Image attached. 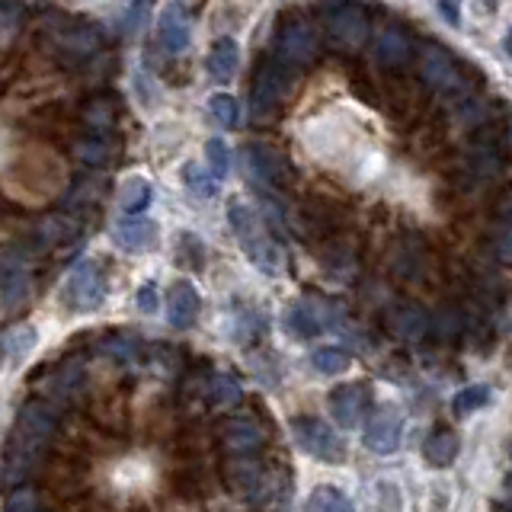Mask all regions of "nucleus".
<instances>
[{
	"label": "nucleus",
	"instance_id": "obj_24",
	"mask_svg": "<svg viewBox=\"0 0 512 512\" xmlns=\"http://www.w3.org/2000/svg\"><path fill=\"white\" fill-rule=\"evenodd\" d=\"M311 365H314V372H320V375H343L346 368L352 365V359H349L346 349L320 346L314 356H311Z\"/></svg>",
	"mask_w": 512,
	"mask_h": 512
},
{
	"label": "nucleus",
	"instance_id": "obj_31",
	"mask_svg": "<svg viewBox=\"0 0 512 512\" xmlns=\"http://www.w3.org/2000/svg\"><path fill=\"white\" fill-rule=\"evenodd\" d=\"M23 10L16 0H0V39H10L16 29H20Z\"/></svg>",
	"mask_w": 512,
	"mask_h": 512
},
{
	"label": "nucleus",
	"instance_id": "obj_18",
	"mask_svg": "<svg viewBox=\"0 0 512 512\" xmlns=\"http://www.w3.org/2000/svg\"><path fill=\"white\" fill-rule=\"evenodd\" d=\"M240 247H244V253L250 256V263L256 269H263L266 276H276V272L285 269V250L269 234L253 237V240H247V244H240Z\"/></svg>",
	"mask_w": 512,
	"mask_h": 512
},
{
	"label": "nucleus",
	"instance_id": "obj_38",
	"mask_svg": "<svg viewBox=\"0 0 512 512\" xmlns=\"http://www.w3.org/2000/svg\"><path fill=\"white\" fill-rule=\"evenodd\" d=\"M506 493H509V496H512V477H509V480H506Z\"/></svg>",
	"mask_w": 512,
	"mask_h": 512
},
{
	"label": "nucleus",
	"instance_id": "obj_16",
	"mask_svg": "<svg viewBox=\"0 0 512 512\" xmlns=\"http://www.w3.org/2000/svg\"><path fill=\"white\" fill-rule=\"evenodd\" d=\"M218 432H221V445L228 448L231 455H253V452H260L266 442L260 426L250 420H228Z\"/></svg>",
	"mask_w": 512,
	"mask_h": 512
},
{
	"label": "nucleus",
	"instance_id": "obj_26",
	"mask_svg": "<svg viewBox=\"0 0 512 512\" xmlns=\"http://www.w3.org/2000/svg\"><path fill=\"white\" fill-rule=\"evenodd\" d=\"M208 394H212V400L218 407H237L240 397H244L240 384L231 375H215L212 381H208Z\"/></svg>",
	"mask_w": 512,
	"mask_h": 512
},
{
	"label": "nucleus",
	"instance_id": "obj_34",
	"mask_svg": "<svg viewBox=\"0 0 512 512\" xmlns=\"http://www.w3.org/2000/svg\"><path fill=\"white\" fill-rule=\"evenodd\" d=\"M496 256H500V263L512 266V224L496 237Z\"/></svg>",
	"mask_w": 512,
	"mask_h": 512
},
{
	"label": "nucleus",
	"instance_id": "obj_2",
	"mask_svg": "<svg viewBox=\"0 0 512 512\" xmlns=\"http://www.w3.org/2000/svg\"><path fill=\"white\" fill-rule=\"evenodd\" d=\"M106 298V272L103 266L84 256V260H77L68 272V279H64V301L71 304L74 311L87 314V311H96Z\"/></svg>",
	"mask_w": 512,
	"mask_h": 512
},
{
	"label": "nucleus",
	"instance_id": "obj_6",
	"mask_svg": "<svg viewBox=\"0 0 512 512\" xmlns=\"http://www.w3.org/2000/svg\"><path fill=\"white\" fill-rule=\"evenodd\" d=\"M420 74L423 80L439 93H461L464 87V77L461 68L455 64V58L445 52L439 45H426L423 55H420Z\"/></svg>",
	"mask_w": 512,
	"mask_h": 512
},
{
	"label": "nucleus",
	"instance_id": "obj_32",
	"mask_svg": "<svg viewBox=\"0 0 512 512\" xmlns=\"http://www.w3.org/2000/svg\"><path fill=\"white\" fill-rule=\"evenodd\" d=\"M183 180H186V186L192 192H199V196H212V192H215V176H208L205 170H199V164H186Z\"/></svg>",
	"mask_w": 512,
	"mask_h": 512
},
{
	"label": "nucleus",
	"instance_id": "obj_35",
	"mask_svg": "<svg viewBox=\"0 0 512 512\" xmlns=\"http://www.w3.org/2000/svg\"><path fill=\"white\" fill-rule=\"evenodd\" d=\"M500 218H503L506 224H512V189L500 199Z\"/></svg>",
	"mask_w": 512,
	"mask_h": 512
},
{
	"label": "nucleus",
	"instance_id": "obj_30",
	"mask_svg": "<svg viewBox=\"0 0 512 512\" xmlns=\"http://www.w3.org/2000/svg\"><path fill=\"white\" fill-rule=\"evenodd\" d=\"M205 157H208V170H212V176H215V180H221V176L228 173V167H231L228 144H224L221 138H212L205 144Z\"/></svg>",
	"mask_w": 512,
	"mask_h": 512
},
{
	"label": "nucleus",
	"instance_id": "obj_1",
	"mask_svg": "<svg viewBox=\"0 0 512 512\" xmlns=\"http://www.w3.org/2000/svg\"><path fill=\"white\" fill-rule=\"evenodd\" d=\"M55 426H58V413L52 404H45V400H29L20 410L16 426L10 432V442H7V461H4L7 484H16V480H23L36 468L48 439L55 436Z\"/></svg>",
	"mask_w": 512,
	"mask_h": 512
},
{
	"label": "nucleus",
	"instance_id": "obj_36",
	"mask_svg": "<svg viewBox=\"0 0 512 512\" xmlns=\"http://www.w3.org/2000/svg\"><path fill=\"white\" fill-rule=\"evenodd\" d=\"M439 7H442V13L448 16V20H452V23H458V10H455V4H452V0H439Z\"/></svg>",
	"mask_w": 512,
	"mask_h": 512
},
{
	"label": "nucleus",
	"instance_id": "obj_21",
	"mask_svg": "<svg viewBox=\"0 0 512 512\" xmlns=\"http://www.w3.org/2000/svg\"><path fill=\"white\" fill-rule=\"evenodd\" d=\"M288 327H292V333L301 336V340H311V336H317L327 327V317L320 311L317 301H298L295 308L288 311Z\"/></svg>",
	"mask_w": 512,
	"mask_h": 512
},
{
	"label": "nucleus",
	"instance_id": "obj_4",
	"mask_svg": "<svg viewBox=\"0 0 512 512\" xmlns=\"http://www.w3.org/2000/svg\"><path fill=\"white\" fill-rule=\"evenodd\" d=\"M400 436H404V413L397 407H378L365 423V448L375 455H394L400 448Z\"/></svg>",
	"mask_w": 512,
	"mask_h": 512
},
{
	"label": "nucleus",
	"instance_id": "obj_33",
	"mask_svg": "<svg viewBox=\"0 0 512 512\" xmlns=\"http://www.w3.org/2000/svg\"><path fill=\"white\" fill-rule=\"evenodd\" d=\"M135 304L141 314H154L160 308V295H157V285L154 282H144L138 292H135Z\"/></svg>",
	"mask_w": 512,
	"mask_h": 512
},
{
	"label": "nucleus",
	"instance_id": "obj_8",
	"mask_svg": "<svg viewBox=\"0 0 512 512\" xmlns=\"http://www.w3.org/2000/svg\"><path fill=\"white\" fill-rule=\"evenodd\" d=\"M327 32L340 48H359L368 39V16L359 4H343L327 16Z\"/></svg>",
	"mask_w": 512,
	"mask_h": 512
},
{
	"label": "nucleus",
	"instance_id": "obj_27",
	"mask_svg": "<svg viewBox=\"0 0 512 512\" xmlns=\"http://www.w3.org/2000/svg\"><path fill=\"white\" fill-rule=\"evenodd\" d=\"M208 112H212V119L221 125V128H234L237 119H240V106L231 93H215L212 100H208Z\"/></svg>",
	"mask_w": 512,
	"mask_h": 512
},
{
	"label": "nucleus",
	"instance_id": "obj_13",
	"mask_svg": "<svg viewBox=\"0 0 512 512\" xmlns=\"http://www.w3.org/2000/svg\"><path fill=\"white\" fill-rule=\"evenodd\" d=\"M112 240H116V247L128 253H148V250H157L160 244V228H157V221H148V218L122 221L116 224V231H112Z\"/></svg>",
	"mask_w": 512,
	"mask_h": 512
},
{
	"label": "nucleus",
	"instance_id": "obj_17",
	"mask_svg": "<svg viewBox=\"0 0 512 512\" xmlns=\"http://www.w3.org/2000/svg\"><path fill=\"white\" fill-rule=\"evenodd\" d=\"M458 452H461L458 432L445 429V426L432 429V432H429V439L423 442V458L432 464V468H448V464H455Z\"/></svg>",
	"mask_w": 512,
	"mask_h": 512
},
{
	"label": "nucleus",
	"instance_id": "obj_9",
	"mask_svg": "<svg viewBox=\"0 0 512 512\" xmlns=\"http://www.w3.org/2000/svg\"><path fill=\"white\" fill-rule=\"evenodd\" d=\"M327 404H330L336 426L352 429V426L362 423V416L368 410V388L365 384H343V388H336L330 394Z\"/></svg>",
	"mask_w": 512,
	"mask_h": 512
},
{
	"label": "nucleus",
	"instance_id": "obj_29",
	"mask_svg": "<svg viewBox=\"0 0 512 512\" xmlns=\"http://www.w3.org/2000/svg\"><path fill=\"white\" fill-rule=\"evenodd\" d=\"M0 346H4L7 352H10V356H16V359H23V356H29V352H32V346H36V330H32V327H13L7 336H4V343H0Z\"/></svg>",
	"mask_w": 512,
	"mask_h": 512
},
{
	"label": "nucleus",
	"instance_id": "obj_19",
	"mask_svg": "<svg viewBox=\"0 0 512 512\" xmlns=\"http://www.w3.org/2000/svg\"><path fill=\"white\" fill-rule=\"evenodd\" d=\"M375 58L384 68H400L410 58V39L400 29H381L375 39Z\"/></svg>",
	"mask_w": 512,
	"mask_h": 512
},
{
	"label": "nucleus",
	"instance_id": "obj_11",
	"mask_svg": "<svg viewBox=\"0 0 512 512\" xmlns=\"http://www.w3.org/2000/svg\"><path fill=\"white\" fill-rule=\"evenodd\" d=\"M429 327H432V320L420 304L407 301V304H394V308L388 311V330L404 343H420L429 333Z\"/></svg>",
	"mask_w": 512,
	"mask_h": 512
},
{
	"label": "nucleus",
	"instance_id": "obj_3",
	"mask_svg": "<svg viewBox=\"0 0 512 512\" xmlns=\"http://www.w3.org/2000/svg\"><path fill=\"white\" fill-rule=\"evenodd\" d=\"M292 436L295 445L301 452H308L317 461H327V464H340L346 458V445L336 432L324 423V420H314V416H298L292 420Z\"/></svg>",
	"mask_w": 512,
	"mask_h": 512
},
{
	"label": "nucleus",
	"instance_id": "obj_25",
	"mask_svg": "<svg viewBox=\"0 0 512 512\" xmlns=\"http://www.w3.org/2000/svg\"><path fill=\"white\" fill-rule=\"evenodd\" d=\"M487 400H490L487 384H471V388H461L452 397V410H455V416H471L474 410L487 407Z\"/></svg>",
	"mask_w": 512,
	"mask_h": 512
},
{
	"label": "nucleus",
	"instance_id": "obj_7",
	"mask_svg": "<svg viewBox=\"0 0 512 512\" xmlns=\"http://www.w3.org/2000/svg\"><path fill=\"white\" fill-rule=\"evenodd\" d=\"M32 288V272L29 260L13 247H0V298L7 304H20L26 301Z\"/></svg>",
	"mask_w": 512,
	"mask_h": 512
},
{
	"label": "nucleus",
	"instance_id": "obj_15",
	"mask_svg": "<svg viewBox=\"0 0 512 512\" xmlns=\"http://www.w3.org/2000/svg\"><path fill=\"white\" fill-rule=\"evenodd\" d=\"M157 39L173 55L183 52V48L189 45V39H192L189 20H186V13L176 4H167L164 10H160V16H157Z\"/></svg>",
	"mask_w": 512,
	"mask_h": 512
},
{
	"label": "nucleus",
	"instance_id": "obj_5",
	"mask_svg": "<svg viewBox=\"0 0 512 512\" xmlns=\"http://www.w3.org/2000/svg\"><path fill=\"white\" fill-rule=\"evenodd\" d=\"M285 90H288V71L282 61H266L260 71H256L253 80V90H250V109L256 116H269L276 112L279 103L285 100Z\"/></svg>",
	"mask_w": 512,
	"mask_h": 512
},
{
	"label": "nucleus",
	"instance_id": "obj_12",
	"mask_svg": "<svg viewBox=\"0 0 512 512\" xmlns=\"http://www.w3.org/2000/svg\"><path fill=\"white\" fill-rule=\"evenodd\" d=\"M199 311H202V301L196 295V288H192L189 282H173L170 292H167V320H170V327H176V330L196 327Z\"/></svg>",
	"mask_w": 512,
	"mask_h": 512
},
{
	"label": "nucleus",
	"instance_id": "obj_23",
	"mask_svg": "<svg viewBox=\"0 0 512 512\" xmlns=\"http://www.w3.org/2000/svg\"><path fill=\"white\" fill-rule=\"evenodd\" d=\"M308 509H314V512H349L352 509V500H349V496L340 487L324 484V487H317L311 493Z\"/></svg>",
	"mask_w": 512,
	"mask_h": 512
},
{
	"label": "nucleus",
	"instance_id": "obj_10",
	"mask_svg": "<svg viewBox=\"0 0 512 512\" xmlns=\"http://www.w3.org/2000/svg\"><path fill=\"white\" fill-rule=\"evenodd\" d=\"M317 55V36L314 29L298 20V23H288L279 32V61L288 64H308Z\"/></svg>",
	"mask_w": 512,
	"mask_h": 512
},
{
	"label": "nucleus",
	"instance_id": "obj_37",
	"mask_svg": "<svg viewBox=\"0 0 512 512\" xmlns=\"http://www.w3.org/2000/svg\"><path fill=\"white\" fill-rule=\"evenodd\" d=\"M503 48H506V55H512V26H509L506 39H503Z\"/></svg>",
	"mask_w": 512,
	"mask_h": 512
},
{
	"label": "nucleus",
	"instance_id": "obj_28",
	"mask_svg": "<svg viewBox=\"0 0 512 512\" xmlns=\"http://www.w3.org/2000/svg\"><path fill=\"white\" fill-rule=\"evenodd\" d=\"M228 480H231V487L237 493H253V490H260V480L263 477H260V468H256V464L240 461V464H234V468H231Z\"/></svg>",
	"mask_w": 512,
	"mask_h": 512
},
{
	"label": "nucleus",
	"instance_id": "obj_22",
	"mask_svg": "<svg viewBox=\"0 0 512 512\" xmlns=\"http://www.w3.org/2000/svg\"><path fill=\"white\" fill-rule=\"evenodd\" d=\"M240 64V48L231 36H224L212 45V52H208V74L218 77V80H228Z\"/></svg>",
	"mask_w": 512,
	"mask_h": 512
},
{
	"label": "nucleus",
	"instance_id": "obj_20",
	"mask_svg": "<svg viewBox=\"0 0 512 512\" xmlns=\"http://www.w3.org/2000/svg\"><path fill=\"white\" fill-rule=\"evenodd\" d=\"M151 199H154V186H151V180L148 176H128V180H122V186H119V208L125 215H141L144 208L151 205Z\"/></svg>",
	"mask_w": 512,
	"mask_h": 512
},
{
	"label": "nucleus",
	"instance_id": "obj_14",
	"mask_svg": "<svg viewBox=\"0 0 512 512\" xmlns=\"http://www.w3.org/2000/svg\"><path fill=\"white\" fill-rule=\"evenodd\" d=\"M244 164H247V173L253 176V180L272 183V186L285 183V160L272 148H266V144H247Z\"/></svg>",
	"mask_w": 512,
	"mask_h": 512
}]
</instances>
